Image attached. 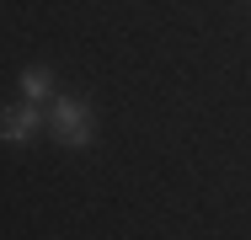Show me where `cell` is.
<instances>
[{"label":"cell","instance_id":"obj_1","mask_svg":"<svg viewBox=\"0 0 251 240\" xmlns=\"http://www.w3.org/2000/svg\"><path fill=\"white\" fill-rule=\"evenodd\" d=\"M91 123H97L91 107L75 101V96H59V101L49 107V134H53L59 144H70V149H86V144H91V134H97Z\"/></svg>","mask_w":251,"mask_h":240},{"label":"cell","instance_id":"obj_2","mask_svg":"<svg viewBox=\"0 0 251 240\" xmlns=\"http://www.w3.org/2000/svg\"><path fill=\"white\" fill-rule=\"evenodd\" d=\"M38 128H49V118L38 112V101L0 107V139H5V144H27V139H38Z\"/></svg>","mask_w":251,"mask_h":240},{"label":"cell","instance_id":"obj_3","mask_svg":"<svg viewBox=\"0 0 251 240\" xmlns=\"http://www.w3.org/2000/svg\"><path fill=\"white\" fill-rule=\"evenodd\" d=\"M22 91H27V101H49L53 96V75L43 64H27V70H22Z\"/></svg>","mask_w":251,"mask_h":240}]
</instances>
